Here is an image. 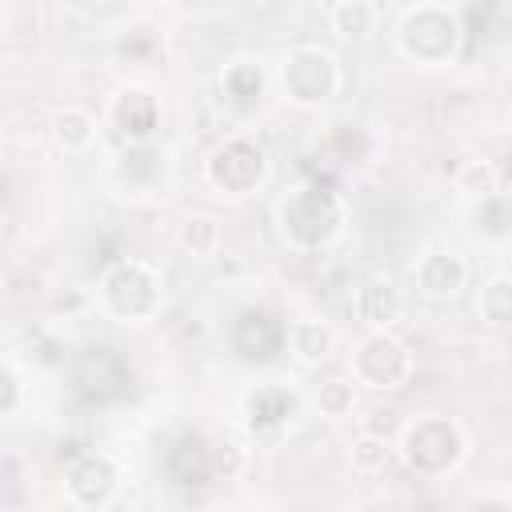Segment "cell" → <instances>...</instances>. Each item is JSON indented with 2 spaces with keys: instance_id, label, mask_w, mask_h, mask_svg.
<instances>
[{
  "instance_id": "6da1fadb",
  "label": "cell",
  "mask_w": 512,
  "mask_h": 512,
  "mask_svg": "<svg viewBox=\"0 0 512 512\" xmlns=\"http://www.w3.org/2000/svg\"><path fill=\"white\" fill-rule=\"evenodd\" d=\"M348 224V204L340 192H332L320 180L296 184L276 200V228L280 240L296 252H320L340 240Z\"/></svg>"
},
{
  "instance_id": "7a4b0ae2",
  "label": "cell",
  "mask_w": 512,
  "mask_h": 512,
  "mask_svg": "<svg viewBox=\"0 0 512 512\" xmlns=\"http://www.w3.org/2000/svg\"><path fill=\"white\" fill-rule=\"evenodd\" d=\"M96 304L116 324H148V320H156V312L164 304V276L148 260L124 256L100 272Z\"/></svg>"
},
{
  "instance_id": "3957f363",
  "label": "cell",
  "mask_w": 512,
  "mask_h": 512,
  "mask_svg": "<svg viewBox=\"0 0 512 512\" xmlns=\"http://www.w3.org/2000/svg\"><path fill=\"white\" fill-rule=\"evenodd\" d=\"M392 36H396V48H400L404 60H412L420 68H444V64H452L460 56L464 24L448 4L420 0L396 20Z\"/></svg>"
},
{
  "instance_id": "277c9868",
  "label": "cell",
  "mask_w": 512,
  "mask_h": 512,
  "mask_svg": "<svg viewBox=\"0 0 512 512\" xmlns=\"http://www.w3.org/2000/svg\"><path fill=\"white\" fill-rule=\"evenodd\" d=\"M396 456L416 472V476H448L464 456H468V432L456 416L428 412L404 420L396 436Z\"/></svg>"
},
{
  "instance_id": "5b68a950",
  "label": "cell",
  "mask_w": 512,
  "mask_h": 512,
  "mask_svg": "<svg viewBox=\"0 0 512 512\" xmlns=\"http://www.w3.org/2000/svg\"><path fill=\"white\" fill-rule=\"evenodd\" d=\"M268 176H272V160H268L264 144L252 136H228L204 160V180L224 200L256 196L268 184Z\"/></svg>"
},
{
  "instance_id": "8992f818",
  "label": "cell",
  "mask_w": 512,
  "mask_h": 512,
  "mask_svg": "<svg viewBox=\"0 0 512 512\" xmlns=\"http://www.w3.org/2000/svg\"><path fill=\"white\" fill-rule=\"evenodd\" d=\"M276 88L292 108L316 112L340 92V64L328 48H316V44L292 48L276 68Z\"/></svg>"
},
{
  "instance_id": "52a82bcc",
  "label": "cell",
  "mask_w": 512,
  "mask_h": 512,
  "mask_svg": "<svg viewBox=\"0 0 512 512\" xmlns=\"http://www.w3.org/2000/svg\"><path fill=\"white\" fill-rule=\"evenodd\" d=\"M412 376V352L392 328H368L352 348V380L372 392H396Z\"/></svg>"
},
{
  "instance_id": "ba28073f",
  "label": "cell",
  "mask_w": 512,
  "mask_h": 512,
  "mask_svg": "<svg viewBox=\"0 0 512 512\" xmlns=\"http://www.w3.org/2000/svg\"><path fill=\"white\" fill-rule=\"evenodd\" d=\"M120 492V464L108 452L84 448L64 468V500L72 508H108Z\"/></svg>"
},
{
  "instance_id": "9c48e42d",
  "label": "cell",
  "mask_w": 512,
  "mask_h": 512,
  "mask_svg": "<svg viewBox=\"0 0 512 512\" xmlns=\"http://www.w3.org/2000/svg\"><path fill=\"white\" fill-rule=\"evenodd\" d=\"M296 408H300V396L288 384L268 380V384H256V388L244 392V400H240V424H244L248 440L276 444L284 436V428L292 424Z\"/></svg>"
},
{
  "instance_id": "30bf717a",
  "label": "cell",
  "mask_w": 512,
  "mask_h": 512,
  "mask_svg": "<svg viewBox=\"0 0 512 512\" xmlns=\"http://www.w3.org/2000/svg\"><path fill=\"white\" fill-rule=\"evenodd\" d=\"M108 124L124 144L152 140L160 128V96L144 84H124L108 100Z\"/></svg>"
},
{
  "instance_id": "8fae6325",
  "label": "cell",
  "mask_w": 512,
  "mask_h": 512,
  "mask_svg": "<svg viewBox=\"0 0 512 512\" xmlns=\"http://www.w3.org/2000/svg\"><path fill=\"white\" fill-rule=\"evenodd\" d=\"M412 280L424 300L444 304L468 288V260L456 248H424L412 264Z\"/></svg>"
},
{
  "instance_id": "7c38bea8",
  "label": "cell",
  "mask_w": 512,
  "mask_h": 512,
  "mask_svg": "<svg viewBox=\"0 0 512 512\" xmlns=\"http://www.w3.org/2000/svg\"><path fill=\"white\" fill-rule=\"evenodd\" d=\"M228 344L244 360H268L288 344V324L276 320L268 308H240L228 328Z\"/></svg>"
},
{
  "instance_id": "4fadbf2b",
  "label": "cell",
  "mask_w": 512,
  "mask_h": 512,
  "mask_svg": "<svg viewBox=\"0 0 512 512\" xmlns=\"http://www.w3.org/2000/svg\"><path fill=\"white\" fill-rule=\"evenodd\" d=\"M464 228L472 240L488 248H508L512 244V192H488L476 200H464Z\"/></svg>"
},
{
  "instance_id": "5bb4252c",
  "label": "cell",
  "mask_w": 512,
  "mask_h": 512,
  "mask_svg": "<svg viewBox=\"0 0 512 512\" xmlns=\"http://www.w3.org/2000/svg\"><path fill=\"white\" fill-rule=\"evenodd\" d=\"M160 172H164V156L152 148V140H140V144H124V152L116 156L112 184L120 188V196H148Z\"/></svg>"
},
{
  "instance_id": "9a60e30c",
  "label": "cell",
  "mask_w": 512,
  "mask_h": 512,
  "mask_svg": "<svg viewBox=\"0 0 512 512\" xmlns=\"http://www.w3.org/2000/svg\"><path fill=\"white\" fill-rule=\"evenodd\" d=\"M352 312L364 328H396L404 316V292L388 276H368L352 296Z\"/></svg>"
},
{
  "instance_id": "2e32d148",
  "label": "cell",
  "mask_w": 512,
  "mask_h": 512,
  "mask_svg": "<svg viewBox=\"0 0 512 512\" xmlns=\"http://www.w3.org/2000/svg\"><path fill=\"white\" fill-rule=\"evenodd\" d=\"M168 476H172L176 484H192V488L216 480L208 436H200V432H184V436L168 448Z\"/></svg>"
},
{
  "instance_id": "e0dca14e",
  "label": "cell",
  "mask_w": 512,
  "mask_h": 512,
  "mask_svg": "<svg viewBox=\"0 0 512 512\" xmlns=\"http://www.w3.org/2000/svg\"><path fill=\"white\" fill-rule=\"evenodd\" d=\"M220 92H224V100L248 108L268 92V68L256 56H232L220 68Z\"/></svg>"
},
{
  "instance_id": "ac0fdd59",
  "label": "cell",
  "mask_w": 512,
  "mask_h": 512,
  "mask_svg": "<svg viewBox=\"0 0 512 512\" xmlns=\"http://www.w3.org/2000/svg\"><path fill=\"white\" fill-rule=\"evenodd\" d=\"M332 344H336V332L316 320V316H300V320H288V356L304 368H316L332 356Z\"/></svg>"
},
{
  "instance_id": "d6986e66",
  "label": "cell",
  "mask_w": 512,
  "mask_h": 512,
  "mask_svg": "<svg viewBox=\"0 0 512 512\" xmlns=\"http://www.w3.org/2000/svg\"><path fill=\"white\" fill-rule=\"evenodd\" d=\"M96 116L88 112V108H76V104H64L56 116H52V124H48V132H52V144L64 152V156H80V152H88L92 144H96Z\"/></svg>"
},
{
  "instance_id": "ffe728a7",
  "label": "cell",
  "mask_w": 512,
  "mask_h": 512,
  "mask_svg": "<svg viewBox=\"0 0 512 512\" xmlns=\"http://www.w3.org/2000/svg\"><path fill=\"white\" fill-rule=\"evenodd\" d=\"M328 20L344 44H368L380 32V8L372 0H336Z\"/></svg>"
},
{
  "instance_id": "44dd1931",
  "label": "cell",
  "mask_w": 512,
  "mask_h": 512,
  "mask_svg": "<svg viewBox=\"0 0 512 512\" xmlns=\"http://www.w3.org/2000/svg\"><path fill=\"white\" fill-rule=\"evenodd\" d=\"M476 316L488 328H512V280L504 272H492L476 288Z\"/></svg>"
},
{
  "instance_id": "7402d4cb",
  "label": "cell",
  "mask_w": 512,
  "mask_h": 512,
  "mask_svg": "<svg viewBox=\"0 0 512 512\" xmlns=\"http://www.w3.org/2000/svg\"><path fill=\"white\" fill-rule=\"evenodd\" d=\"M176 244H180L184 252H192V256H212V252L220 248V224H216L212 216H204V212H192V216L180 220Z\"/></svg>"
},
{
  "instance_id": "603a6c76",
  "label": "cell",
  "mask_w": 512,
  "mask_h": 512,
  "mask_svg": "<svg viewBox=\"0 0 512 512\" xmlns=\"http://www.w3.org/2000/svg\"><path fill=\"white\" fill-rule=\"evenodd\" d=\"M316 408L324 420H348L356 412V380H344V376H332L316 388Z\"/></svg>"
},
{
  "instance_id": "cb8c5ba5",
  "label": "cell",
  "mask_w": 512,
  "mask_h": 512,
  "mask_svg": "<svg viewBox=\"0 0 512 512\" xmlns=\"http://www.w3.org/2000/svg\"><path fill=\"white\" fill-rule=\"evenodd\" d=\"M392 440H384V436H376V432H360L356 440H352V448H348V460H352V468L356 472H364V476H376V472H384V464L392 460Z\"/></svg>"
},
{
  "instance_id": "d4e9b609",
  "label": "cell",
  "mask_w": 512,
  "mask_h": 512,
  "mask_svg": "<svg viewBox=\"0 0 512 512\" xmlns=\"http://www.w3.org/2000/svg\"><path fill=\"white\" fill-rule=\"evenodd\" d=\"M452 184H456V192L464 200H476V196H488V192L500 188V168L488 164V160H464Z\"/></svg>"
},
{
  "instance_id": "484cf974",
  "label": "cell",
  "mask_w": 512,
  "mask_h": 512,
  "mask_svg": "<svg viewBox=\"0 0 512 512\" xmlns=\"http://www.w3.org/2000/svg\"><path fill=\"white\" fill-rule=\"evenodd\" d=\"M208 448H212V472H216V480H232V476L244 472L248 448H244L236 436H212Z\"/></svg>"
},
{
  "instance_id": "4316f807",
  "label": "cell",
  "mask_w": 512,
  "mask_h": 512,
  "mask_svg": "<svg viewBox=\"0 0 512 512\" xmlns=\"http://www.w3.org/2000/svg\"><path fill=\"white\" fill-rule=\"evenodd\" d=\"M24 408V368L16 364V356H4L0 368V416H16Z\"/></svg>"
},
{
  "instance_id": "83f0119b",
  "label": "cell",
  "mask_w": 512,
  "mask_h": 512,
  "mask_svg": "<svg viewBox=\"0 0 512 512\" xmlns=\"http://www.w3.org/2000/svg\"><path fill=\"white\" fill-rule=\"evenodd\" d=\"M400 428H404V420H400L396 408H372V412L360 420V432H376V436H384V440H396Z\"/></svg>"
},
{
  "instance_id": "f1b7e54d",
  "label": "cell",
  "mask_w": 512,
  "mask_h": 512,
  "mask_svg": "<svg viewBox=\"0 0 512 512\" xmlns=\"http://www.w3.org/2000/svg\"><path fill=\"white\" fill-rule=\"evenodd\" d=\"M500 272H504V276H508V280H512V244H508V248H504V264H500Z\"/></svg>"
},
{
  "instance_id": "f546056e",
  "label": "cell",
  "mask_w": 512,
  "mask_h": 512,
  "mask_svg": "<svg viewBox=\"0 0 512 512\" xmlns=\"http://www.w3.org/2000/svg\"><path fill=\"white\" fill-rule=\"evenodd\" d=\"M132 4H140V8H164V4H172V0H132Z\"/></svg>"
},
{
  "instance_id": "4dcf8cb0",
  "label": "cell",
  "mask_w": 512,
  "mask_h": 512,
  "mask_svg": "<svg viewBox=\"0 0 512 512\" xmlns=\"http://www.w3.org/2000/svg\"><path fill=\"white\" fill-rule=\"evenodd\" d=\"M500 180H508V184H512V156H508V164L500 168Z\"/></svg>"
}]
</instances>
